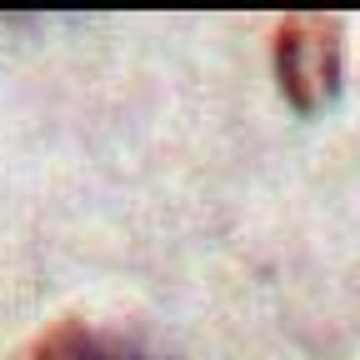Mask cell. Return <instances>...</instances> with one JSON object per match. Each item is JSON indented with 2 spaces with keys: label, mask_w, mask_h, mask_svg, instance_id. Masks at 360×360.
<instances>
[{
  "label": "cell",
  "mask_w": 360,
  "mask_h": 360,
  "mask_svg": "<svg viewBox=\"0 0 360 360\" xmlns=\"http://www.w3.org/2000/svg\"><path fill=\"white\" fill-rule=\"evenodd\" d=\"M270 65H276L281 96L315 115L340 96V65H345V40L335 15H285L270 40Z\"/></svg>",
  "instance_id": "obj_1"
},
{
  "label": "cell",
  "mask_w": 360,
  "mask_h": 360,
  "mask_svg": "<svg viewBox=\"0 0 360 360\" xmlns=\"http://www.w3.org/2000/svg\"><path fill=\"white\" fill-rule=\"evenodd\" d=\"M25 360H155V355L120 330H101L90 321H56L30 340Z\"/></svg>",
  "instance_id": "obj_2"
}]
</instances>
